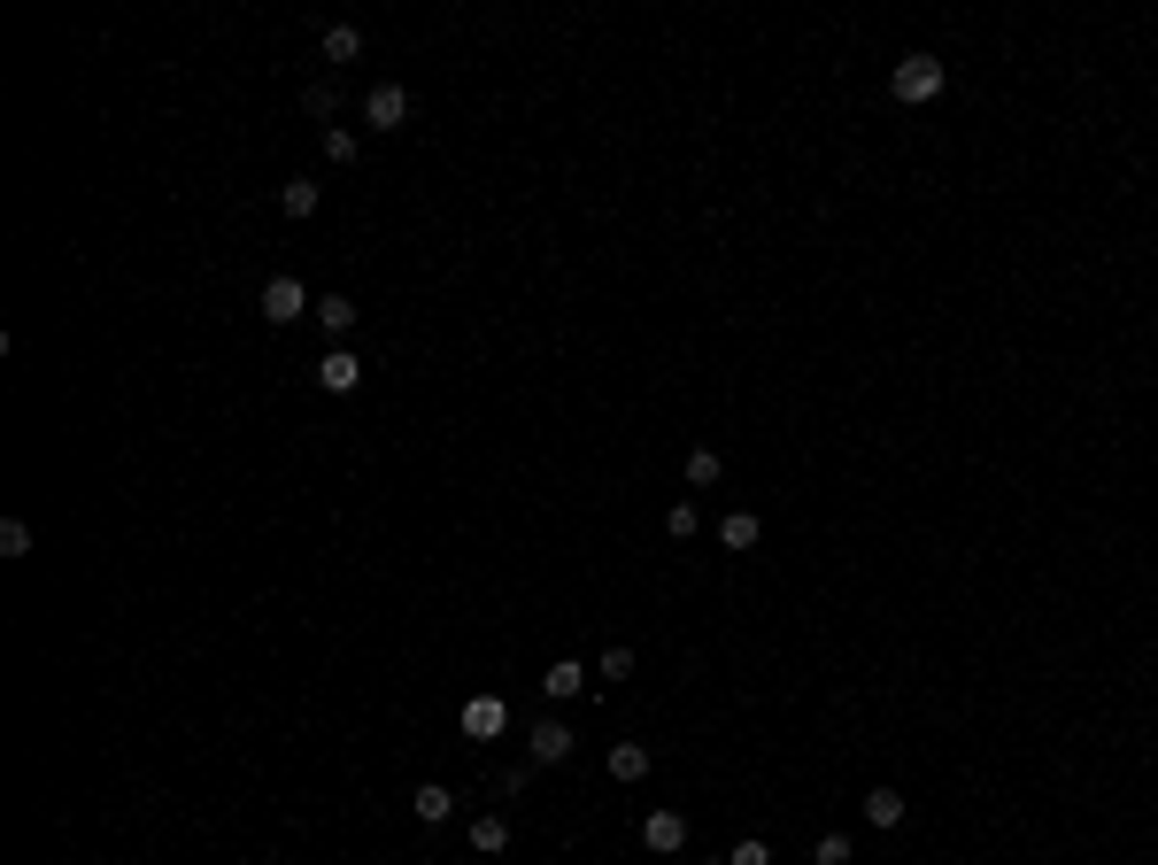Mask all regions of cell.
<instances>
[{"label": "cell", "mask_w": 1158, "mask_h": 865, "mask_svg": "<svg viewBox=\"0 0 1158 865\" xmlns=\"http://www.w3.org/2000/svg\"><path fill=\"white\" fill-rule=\"evenodd\" d=\"M888 94L912 101V109H919V101H935V94H942V62H935V54H904L897 70H888Z\"/></svg>", "instance_id": "obj_1"}, {"label": "cell", "mask_w": 1158, "mask_h": 865, "mask_svg": "<svg viewBox=\"0 0 1158 865\" xmlns=\"http://www.w3.org/2000/svg\"><path fill=\"white\" fill-rule=\"evenodd\" d=\"M294 317H317L309 287L302 279H271V287H263V325H294Z\"/></svg>", "instance_id": "obj_2"}, {"label": "cell", "mask_w": 1158, "mask_h": 865, "mask_svg": "<svg viewBox=\"0 0 1158 865\" xmlns=\"http://www.w3.org/2000/svg\"><path fill=\"white\" fill-rule=\"evenodd\" d=\"M402 117H410V94H402V85H371L364 124H371V132H402Z\"/></svg>", "instance_id": "obj_3"}, {"label": "cell", "mask_w": 1158, "mask_h": 865, "mask_svg": "<svg viewBox=\"0 0 1158 865\" xmlns=\"http://www.w3.org/2000/svg\"><path fill=\"white\" fill-rule=\"evenodd\" d=\"M502 727H510V704H502V696H472V704H464V734H472V742H495Z\"/></svg>", "instance_id": "obj_4"}, {"label": "cell", "mask_w": 1158, "mask_h": 865, "mask_svg": "<svg viewBox=\"0 0 1158 865\" xmlns=\"http://www.w3.org/2000/svg\"><path fill=\"white\" fill-rule=\"evenodd\" d=\"M642 842H649L657 857H672V850L687 842V819H680V812H649V819H642Z\"/></svg>", "instance_id": "obj_5"}, {"label": "cell", "mask_w": 1158, "mask_h": 865, "mask_svg": "<svg viewBox=\"0 0 1158 865\" xmlns=\"http://www.w3.org/2000/svg\"><path fill=\"white\" fill-rule=\"evenodd\" d=\"M355 379H364V364H355L348 349H332V356L317 364V387H325V394H355Z\"/></svg>", "instance_id": "obj_6"}, {"label": "cell", "mask_w": 1158, "mask_h": 865, "mask_svg": "<svg viewBox=\"0 0 1158 865\" xmlns=\"http://www.w3.org/2000/svg\"><path fill=\"white\" fill-rule=\"evenodd\" d=\"M533 757L564 765V757H572V727H564V719H541V727H533Z\"/></svg>", "instance_id": "obj_7"}, {"label": "cell", "mask_w": 1158, "mask_h": 865, "mask_svg": "<svg viewBox=\"0 0 1158 865\" xmlns=\"http://www.w3.org/2000/svg\"><path fill=\"white\" fill-rule=\"evenodd\" d=\"M580 687H587V665H572V657H557V665L541 672V696H557V704L580 696Z\"/></svg>", "instance_id": "obj_8"}, {"label": "cell", "mask_w": 1158, "mask_h": 865, "mask_svg": "<svg viewBox=\"0 0 1158 865\" xmlns=\"http://www.w3.org/2000/svg\"><path fill=\"white\" fill-rule=\"evenodd\" d=\"M472 850H479V857H502V850H510V819L479 812V819H472Z\"/></svg>", "instance_id": "obj_9"}, {"label": "cell", "mask_w": 1158, "mask_h": 865, "mask_svg": "<svg viewBox=\"0 0 1158 865\" xmlns=\"http://www.w3.org/2000/svg\"><path fill=\"white\" fill-rule=\"evenodd\" d=\"M757 534H765L757 510H727V517H719V541H727V549H757Z\"/></svg>", "instance_id": "obj_10"}, {"label": "cell", "mask_w": 1158, "mask_h": 865, "mask_svg": "<svg viewBox=\"0 0 1158 865\" xmlns=\"http://www.w3.org/2000/svg\"><path fill=\"white\" fill-rule=\"evenodd\" d=\"M317 325H325L332 340H348V332H355V302H348V294H325V302H317Z\"/></svg>", "instance_id": "obj_11"}, {"label": "cell", "mask_w": 1158, "mask_h": 865, "mask_svg": "<svg viewBox=\"0 0 1158 865\" xmlns=\"http://www.w3.org/2000/svg\"><path fill=\"white\" fill-rule=\"evenodd\" d=\"M417 819H425V827H440V819H456V796H449V789H440V781H425V789H417Z\"/></svg>", "instance_id": "obj_12"}, {"label": "cell", "mask_w": 1158, "mask_h": 865, "mask_svg": "<svg viewBox=\"0 0 1158 865\" xmlns=\"http://www.w3.org/2000/svg\"><path fill=\"white\" fill-rule=\"evenodd\" d=\"M642 772H649V750H642V742H618V750H610V781H642Z\"/></svg>", "instance_id": "obj_13"}, {"label": "cell", "mask_w": 1158, "mask_h": 865, "mask_svg": "<svg viewBox=\"0 0 1158 865\" xmlns=\"http://www.w3.org/2000/svg\"><path fill=\"white\" fill-rule=\"evenodd\" d=\"M719 479H727L719 449H687V487H719Z\"/></svg>", "instance_id": "obj_14"}, {"label": "cell", "mask_w": 1158, "mask_h": 865, "mask_svg": "<svg viewBox=\"0 0 1158 865\" xmlns=\"http://www.w3.org/2000/svg\"><path fill=\"white\" fill-rule=\"evenodd\" d=\"M865 819H873V827H904V796H897V789H873V796H865Z\"/></svg>", "instance_id": "obj_15"}, {"label": "cell", "mask_w": 1158, "mask_h": 865, "mask_svg": "<svg viewBox=\"0 0 1158 865\" xmlns=\"http://www.w3.org/2000/svg\"><path fill=\"white\" fill-rule=\"evenodd\" d=\"M355 54H364V32H355V24H332V32H325V62H355Z\"/></svg>", "instance_id": "obj_16"}, {"label": "cell", "mask_w": 1158, "mask_h": 865, "mask_svg": "<svg viewBox=\"0 0 1158 865\" xmlns=\"http://www.w3.org/2000/svg\"><path fill=\"white\" fill-rule=\"evenodd\" d=\"M0 557H32V526H24V517H0Z\"/></svg>", "instance_id": "obj_17"}, {"label": "cell", "mask_w": 1158, "mask_h": 865, "mask_svg": "<svg viewBox=\"0 0 1158 865\" xmlns=\"http://www.w3.org/2000/svg\"><path fill=\"white\" fill-rule=\"evenodd\" d=\"M279 209H287V217H309V209H317V186H309V179L279 186Z\"/></svg>", "instance_id": "obj_18"}, {"label": "cell", "mask_w": 1158, "mask_h": 865, "mask_svg": "<svg viewBox=\"0 0 1158 865\" xmlns=\"http://www.w3.org/2000/svg\"><path fill=\"white\" fill-rule=\"evenodd\" d=\"M665 526H672V541H687L703 517H695V502H672V510H665Z\"/></svg>", "instance_id": "obj_19"}, {"label": "cell", "mask_w": 1158, "mask_h": 865, "mask_svg": "<svg viewBox=\"0 0 1158 865\" xmlns=\"http://www.w3.org/2000/svg\"><path fill=\"white\" fill-rule=\"evenodd\" d=\"M812 857H819V865H850V842H842V834H819V850H812Z\"/></svg>", "instance_id": "obj_20"}, {"label": "cell", "mask_w": 1158, "mask_h": 865, "mask_svg": "<svg viewBox=\"0 0 1158 865\" xmlns=\"http://www.w3.org/2000/svg\"><path fill=\"white\" fill-rule=\"evenodd\" d=\"M727 865H772V850L749 834V842H734V857H727Z\"/></svg>", "instance_id": "obj_21"}, {"label": "cell", "mask_w": 1158, "mask_h": 865, "mask_svg": "<svg viewBox=\"0 0 1158 865\" xmlns=\"http://www.w3.org/2000/svg\"><path fill=\"white\" fill-rule=\"evenodd\" d=\"M634 672V649H602V680H626Z\"/></svg>", "instance_id": "obj_22"}, {"label": "cell", "mask_w": 1158, "mask_h": 865, "mask_svg": "<svg viewBox=\"0 0 1158 865\" xmlns=\"http://www.w3.org/2000/svg\"><path fill=\"white\" fill-rule=\"evenodd\" d=\"M325 155H332V162H355V132H325Z\"/></svg>", "instance_id": "obj_23"}, {"label": "cell", "mask_w": 1158, "mask_h": 865, "mask_svg": "<svg viewBox=\"0 0 1158 865\" xmlns=\"http://www.w3.org/2000/svg\"><path fill=\"white\" fill-rule=\"evenodd\" d=\"M710 865H727V857H710Z\"/></svg>", "instance_id": "obj_24"}]
</instances>
